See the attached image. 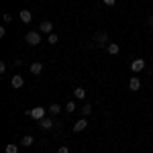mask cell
I'll list each match as a JSON object with an SVG mask.
<instances>
[{
    "label": "cell",
    "mask_w": 153,
    "mask_h": 153,
    "mask_svg": "<svg viewBox=\"0 0 153 153\" xmlns=\"http://www.w3.org/2000/svg\"><path fill=\"white\" fill-rule=\"evenodd\" d=\"M23 86H25V78L23 76H19V74L12 76V88H14V90H19V88H23Z\"/></svg>",
    "instance_id": "obj_8"
},
{
    "label": "cell",
    "mask_w": 153,
    "mask_h": 153,
    "mask_svg": "<svg viewBox=\"0 0 153 153\" xmlns=\"http://www.w3.org/2000/svg\"><path fill=\"white\" fill-rule=\"evenodd\" d=\"M80 112H82L84 117H90V114H92V106H90V104H84Z\"/></svg>",
    "instance_id": "obj_16"
},
{
    "label": "cell",
    "mask_w": 153,
    "mask_h": 153,
    "mask_svg": "<svg viewBox=\"0 0 153 153\" xmlns=\"http://www.w3.org/2000/svg\"><path fill=\"white\" fill-rule=\"evenodd\" d=\"M47 41L51 43V45H53V43H57V35H55V33H51V35L47 37Z\"/></svg>",
    "instance_id": "obj_19"
},
{
    "label": "cell",
    "mask_w": 153,
    "mask_h": 153,
    "mask_svg": "<svg viewBox=\"0 0 153 153\" xmlns=\"http://www.w3.org/2000/svg\"><path fill=\"white\" fill-rule=\"evenodd\" d=\"M94 45L96 47H106V45H108V35H106V31H100V33L94 35Z\"/></svg>",
    "instance_id": "obj_2"
},
{
    "label": "cell",
    "mask_w": 153,
    "mask_h": 153,
    "mask_svg": "<svg viewBox=\"0 0 153 153\" xmlns=\"http://www.w3.org/2000/svg\"><path fill=\"white\" fill-rule=\"evenodd\" d=\"M151 90H153V86H151Z\"/></svg>",
    "instance_id": "obj_25"
},
{
    "label": "cell",
    "mask_w": 153,
    "mask_h": 153,
    "mask_svg": "<svg viewBox=\"0 0 153 153\" xmlns=\"http://www.w3.org/2000/svg\"><path fill=\"white\" fill-rule=\"evenodd\" d=\"M4 71H6V63H4V61H0V74H4Z\"/></svg>",
    "instance_id": "obj_22"
},
{
    "label": "cell",
    "mask_w": 153,
    "mask_h": 153,
    "mask_svg": "<svg viewBox=\"0 0 153 153\" xmlns=\"http://www.w3.org/2000/svg\"><path fill=\"white\" fill-rule=\"evenodd\" d=\"M102 2H104L106 6H112V4H114V2H117V0H102Z\"/></svg>",
    "instance_id": "obj_23"
},
{
    "label": "cell",
    "mask_w": 153,
    "mask_h": 153,
    "mask_svg": "<svg viewBox=\"0 0 153 153\" xmlns=\"http://www.w3.org/2000/svg\"><path fill=\"white\" fill-rule=\"evenodd\" d=\"M59 112H61V106L59 104H51L49 106V114H51V117H55V114H59Z\"/></svg>",
    "instance_id": "obj_15"
},
{
    "label": "cell",
    "mask_w": 153,
    "mask_h": 153,
    "mask_svg": "<svg viewBox=\"0 0 153 153\" xmlns=\"http://www.w3.org/2000/svg\"><path fill=\"white\" fill-rule=\"evenodd\" d=\"M129 88L133 90V92H137V90L141 88V80H139V78H131L129 80Z\"/></svg>",
    "instance_id": "obj_10"
},
{
    "label": "cell",
    "mask_w": 153,
    "mask_h": 153,
    "mask_svg": "<svg viewBox=\"0 0 153 153\" xmlns=\"http://www.w3.org/2000/svg\"><path fill=\"white\" fill-rule=\"evenodd\" d=\"M37 125H39V129H43V131H51L55 127V123H53L51 117H45V118H41V120H37Z\"/></svg>",
    "instance_id": "obj_3"
},
{
    "label": "cell",
    "mask_w": 153,
    "mask_h": 153,
    "mask_svg": "<svg viewBox=\"0 0 153 153\" xmlns=\"http://www.w3.org/2000/svg\"><path fill=\"white\" fill-rule=\"evenodd\" d=\"M149 27H153V16H149Z\"/></svg>",
    "instance_id": "obj_24"
},
{
    "label": "cell",
    "mask_w": 153,
    "mask_h": 153,
    "mask_svg": "<svg viewBox=\"0 0 153 153\" xmlns=\"http://www.w3.org/2000/svg\"><path fill=\"white\" fill-rule=\"evenodd\" d=\"M4 151H6V153H19V147H16V145H14V143H8V145H6V149H4Z\"/></svg>",
    "instance_id": "obj_17"
},
{
    "label": "cell",
    "mask_w": 153,
    "mask_h": 153,
    "mask_svg": "<svg viewBox=\"0 0 153 153\" xmlns=\"http://www.w3.org/2000/svg\"><path fill=\"white\" fill-rule=\"evenodd\" d=\"M57 153H70V149H68L65 145H61V147H59V149H57Z\"/></svg>",
    "instance_id": "obj_21"
},
{
    "label": "cell",
    "mask_w": 153,
    "mask_h": 153,
    "mask_svg": "<svg viewBox=\"0 0 153 153\" xmlns=\"http://www.w3.org/2000/svg\"><path fill=\"white\" fill-rule=\"evenodd\" d=\"M12 21V14L10 12H4V23H10Z\"/></svg>",
    "instance_id": "obj_20"
},
{
    "label": "cell",
    "mask_w": 153,
    "mask_h": 153,
    "mask_svg": "<svg viewBox=\"0 0 153 153\" xmlns=\"http://www.w3.org/2000/svg\"><path fill=\"white\" fill-rule=\"evenodd\" d=\"M33 143H35V139H33V135H25L23 139H21V145H23V147H31Z\"/></svg>",
    "instance_id": "obj_12"
},
{
    "label": "cell",
    "mask_w": 153,
    "mask_h": 153,
    "mask_svg": "<svg viewBox=\"0 0 153 153\" xmlns=\"http://www.w3.org/2000/svg\"><path fill=\"white\" fill-rule=\"evenodd\" d=\"M39 31L45 33V35H51V33H53V23H51V21H43V23L39 25Z\"/></svg>",
    "instance_id": "obj_6"
},
{
    "label": "cell",
    "mask_w": 153,
    "mask_h": 153,
    "mask_svg": "<svg viewBox=\"0 0 153 153\" xmlns=\"http://www.w3.org/2000/svg\"><path fill=\"white\" fill-rule=\"evenodd\" d=\"M19 16H21V21H23V23H31V19H33V14H31V12L27 10V8L19 12Z\"/></svg>",
    "instance_id": "obj_11"
},
{
    "label": "cell",
    "mask_w": 153,
    "mask_h": 153,
    "mask_svg": "<svg viewBox=\"0 0 153 153\" xmlns=\"http://www.w3.org/2000/svg\"><path fill=\"white\" fill-rule=\"evenodd\" d=\"M25 41H27L31 47H35V45H39V43H41V33H39V31H29V33H27V37H25Z\"/></svg>",
    "instance_id": "obj_1"
},
{
    "label": "cell",
    "mask_w": 153,
    "mask_h": 153,
    "mask_svg": "<svg viewBox=\"0 0 153 153\" xmlns=\"http://www.w3.org/2000/svg\"><path fill=\"white\" fill-rule=\"evenodd\" d=\"M74 110H76V104H74V102H68V104H65V112H68V114H71Z\"/></svg>",
    "instance_id": "obj_18"
},
{
    "label": "cell",
    "mask_w": 153,
    "mask_h": 153,
    "mask_svg": "<svg viewBox=\"0 0 153 153\" xmlns=\"http://www.w3.org/2000/svg\"><path fill=\"white\" fill-rule=\"evenodd\" d=\"M106 51H108L110 55H117L118 51H120V47H118L117 43H108V45H106Z\"/></svg>",
    "instance_id": "obj_13"
},
{
    "label": "cell",
    "mask_w": 153,
    "mask_h": 153,
    "mask_svg": "<svg viewBox=\"0 0 153 153\" xmlns=\"http://www.w3.org/2000/svg\"><path fill=\"white\" fill-rule=\"evenodd\" d=\"M31 118H35V120H41V118H45V108L43 106H35V108H31Z\"/></svg>",
    "instance_id": "obj_5"
},
{
    "label": "cell",
    "mask_w": 153,
    "mask_h": 153,
    "mask_svg": "<svg viewBox=\"0 0 153 153\" xmlns=\"http://www.w3.org/2000/svg\"><path fill=\"white\" fill-rule=\"evenodd\" d=\"M86 127H88V120H86V118H80L71 129H74V133H82V131H86Z\"/></svg>",
    "instance_id": "obj_7"
},
{
    "label": "cell",
    "mask_w": 153,
    "mask_h": 153,
    "mask_svg": "<svg viewBox=\"0 0 153 153\" xmlns=\"http://www.w3.org/2000/svg\"><path fill=\"white\" fill-rule=\"evenodd\" d=\"M145 70V61H143L141 57H137V59H133L131 61V71H135V74H139V71Z\"/></svg>",
    "instance_id": "obj_4"
},
{
    "label": "cell",
    "mask_w": 153,
    "mask_h": 153,
    "mask_svg": "<svg viewBox=\"0 0 153 153\" xmlns=\"http://www.w3.org/2000/svg\"><path fill=\"white\" fill-rule=\"evenodd\" d=\"M74 96H76L78 100H84V98H86V90H84V88H76V90H74Z\"/></svg>",
    "instance_id": "obj_14"
},
{
    "label": "cell",
    "mask_w": 153,
    "mask_h": 153,
    "mask_svg": "<svg viewBox=\"0 0 153 153\" xmlns=\"http://www.w3.org/2000/svg\"><path fill=\"white\" fill-rule=\"evenodd\" d=\"M41 71H43V63H41V61H35V63H31V74H33V76H39Z\"/></svg>",
    "instance_id": "obj_9"
}]
</instances>
